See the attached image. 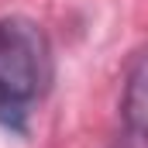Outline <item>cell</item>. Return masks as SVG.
Segmentation results:
<instances>
[{
  "label": "cell",
  "mask_w": 148,
  "mask_h": 148,
  "mask_svg": "<svg viewBox=\"0 0 148 148\" xmlns=\"http://www.w3.org/2000/svg\"><path fill=\"white\" fill-rule=\"evenodd\" d=\"M55 76L52 41L45 28L10 14L0 17V127L24 134L31 107L48 93Z\"/></svg>",
  "instance_id": "1"
},
{
  "label": "cell",
  "mask_w": 148,
  "mask_h": 148,
  "mask_svg": "<svg viewBox=\"0 0 148 148\" xmlns=\"http://www.w3.org/2000/svg\"><path fill=\"white\" fill-rule=\"evenodd\" d=\"M117 148H148V41L131 52L124 69Z\"/></svg>",
  "instance_id": "2"
}]
</instances>
